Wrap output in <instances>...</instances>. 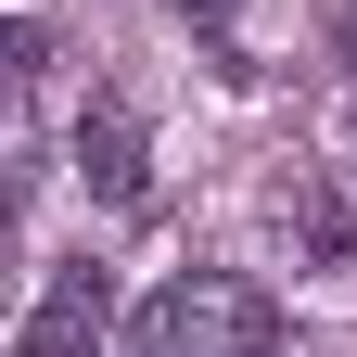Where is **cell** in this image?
Segmentation results:
<instances>
[{
	"label": "cell",
	"mask_w": 357,
	"mask_h": 357,
	"mask_svg": "<svg viewBox=\"0 0 357 357\" xmlns=\"http://www.w3.org/2000/svg\"><path fill=\"white\" fill-rule=\"evenodd\" d=\"M38 64V26H13V13H0V77H26Z\"/></svg>",
	"instance_id": "5b68a950"
},
{
	"label": "cell",
	"mask_w": 357,
	"mask_h": 357,
	"mask_svg": "<svg viewBox=\"0 0 357 357\" xmlns=\"http://www.w3.org/2000/svg\"><path fill=\"white\" fill-rule=\"evenodd\" d=\"M77 153H89V178H102L115 204H141V128H128V102L89 115V141H77Z\"/></svg>",
	"instance_id": "277c9868"
},
{
	"label": "cell",
	"mask_w": 357,
	"mask_h": 357,
	"mask_svg": "<svg viewBox=\"0 0 357 357\" xmlns=\"http://www.w3.org/2000/svg\"><path fill=\"white\" fill-rule=\"evenodd\" d=\"M141 357H268L281 344V294L243 281V268H178V281L128 319Z\"/></svg>",
	"instance_id": "6da1fadb"
},
{
	"label": "cell",
	"mask_w": 357,
	"mask_h": 357,
	"mask_svg": "<svg viewBox=\"0 0 357 357\" xmlns=\"http://www.w3.org/2000/svg\"><path fill=\"white\" fill-rule=\"evenodd\" d=\"M281 217H294V243L319 255V268L357 255V166H306L294 192H281Z\"/></svg>",
	"instance_id": "3957f363"
},
{
	"label": "cell",
	"mask_w": 357,
	"mask_h": 357,
	"mask_svg": "<svg viewBox=\"0 0 357 357\" xmlns=\"http://www.w3.org/2000/svg\"><path fill=\"white\" fill-rule=\"evenodd\" d=\"M344 52H357V38H344Z\"/></svg>",
	"instance_id": "52a82bcc"
},
{
	"label": "cell",
	"mask_w": 357,
	"mask_h": 357,
	"mask_svg": "<svg viewBox=\"0 0 357 357\" xmlns=\"http://www.w3.org/2000/svg\"><path fill=\"white\" fill-rule=\"evenodd\" d=\"M115 306H102V268H64L52 294H38V319L13 332V357H102Z\"/></svg>",
	"instance_id": "7a4b0ae2"
},
{
	"label": "cell",
	"mask_w": 357,
	"mask_h": 357,
	"mask_svg": "<svg viewBox=\"0 0 357 357\" xmlns=\"http://www.w3.org/2000/svg\"><path fill=\"white\" fill-rule=\"evenodd\" d=\"M178 13H204V26H230V0H178Z\"/></svg>",
	"instance_id": "8992f818"
}]
</instances>
